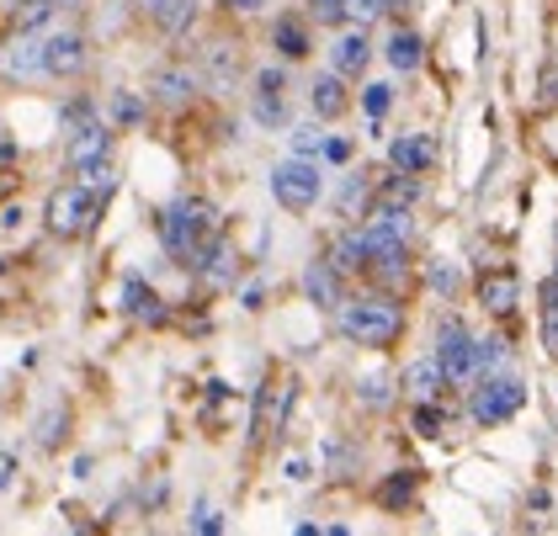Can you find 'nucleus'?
<instances>
[{
	"label": "nucleus",
	"instance_id": "34",
	"mask_svg": "<svg viewBox=\"0 0 558 536\" xmlns=\"http://www.w3.org/2000/svg\"><path fill=\"white\" fill-rule=\"evenodd\" d=\"M362 107H367V118L378 123V118H384L388 107H393V90H388V85H367V96H362Z\"/></svg>",
	"mask_w": 558,
	"mask_h": 536
},
{
	"label": "nucleus",
	"instance_id": "24",
	"mask_svg": "<svg viewBox=\"0 0 558 536\" xmlns=\"http://www.w3.org/2000/svg\"><path fill=\"white\" fill-rule=\"evenodd\" d=\"M271 42H277L282 59H308V48H314V42H308V27H303L299 16H282V22L271 27Z\"/></svg>",
	"mask_w": 558,
	"mask_h": 536
},
{
	"label": "nucleus",
	"instance_id": "5",
	"mask_svg": "<svg viewBox=\"0 0 558 536\" xmlns=\"http://www.w3.org/2000/svg\"><path fill=\"white\" fill-rule=\"evenodd\" d=\"M319 192H325V175H319V160H308V155H293L271 170V197L288 212H308L319 203Z\"/></svg>",
	"mask_w": 558,
	"mask_h": 536
},
{
	"label": "nucleus",
	"instance_id": "29",
	"mask_svg": "<svg viewBox=\"0 0 558 536\" xmlns=\"http://www.w3.org/2000/svg\"><path fill=\"white\" fill-rule=\"evenodd\" d=\"M410 425H415V436H441L447 410H441L436 399H421V404H415V414H410Z\"/></svg>",
	"mask_w": 558,
	"mask_h": 536
},
{
	"label": "nucleus",
	"instance_id": "20",
	"mask_svg": "<svg viewBox=\"0 0 558 536\" xmlns=\"http://www.w3.org/2000/svg\"><path fill=\"white\" fill-rule=\"evenodd\" d=\"M441 388H447V371H441V362L436 356H426V362H415V367L404 371V393L421 404V399H441Z\"/></svg>",
	"mask_w": 558,
	"mask_h": 536
},
{
	"label": "nucleus",
	"instance_id": "22",
	"mask_svg": "<svg viewBox=\"0 0 558 536\" xmlns=\"http://www.w3.org/2000/svg\"><path fill=\"white\" fill-rule=\"evenodd\" d=\"M330 260L341 266L345 277H351V271H367V266H373V245H367V234H362V229H345L341 240H336V249H330Z\"/></svg>",
	"mask_w": 558,
	"mask_h": 536
},
{
	"label": "nucleus",
	"instance_id": "40",
	"mask_svg": "<svg viewBox=\"0 0 558 536\" xmlns=\"http://www.w3.org/2000/svg\"><path fill=\"white\" fill-rule=\"evenodd\" d=\"M362 399H367V404H388V382L384 377H367V382H362Z\"/></svg>",
	"mask_w": 558,
	"mask_h": 536
},
{
	"label": "nucleus",
	"instance_id": "9",
	"mask_svg": "<svg viewBox=\"0 0 558 536\" xmlns=\"http://www.w3.org/2000/svg\"><path fill=\"white\" fill-rule=\"evenodd\" d=\"M303 292H308V303H319V308H341L345 303V271L325 255V260H314V266L303 271Z\"/></svg>",
	"mask_w": 558,
	"mask_h": 536
},
{
	"label": "nucleus",
	"instance_id": "4",
	"mask_svg": "<svg viewBox=\"0 0 558 536\" xmlns=\"http://www.w3.org/2000/svg\"><path fill=\"white\" fill-rule=\"evenodd\" d=\"M521 404H526V382H521V377L484 371V382H473V393H469L473 425H506V419L521 414Z\"/></svg>",
	"mask_w": 558,
	"mask_h": 536
},
{
	"label": "nucleus",
	"instance_id": "23",
	"mask_svg": "<svg viewBox=\"0 0 558 536\" xmlns=\"http://www.w3.org/2000/svg\"><path fill=\"white\" fill-rule=\"evenodd\" d=\"M149 22H155L166 38H186V33H192V22H197V0H166Z\"/></svg>",
	"mask_w": 558,
	"mask_h": 536
},
{
	"label": "nucleus",
	"instance_id": "25",
	"mask_svg": "<svg viewBox=\"0 0 558 536\" xmlns=\"http://www.w3.org/2000/svg\"><path fill=\"white\" fill-rule=\"evenodd\" d=\"M203 64H208L214 85H229L234 75H240V53H234L229 42H208V48H203Z\"/></svg>",
	"mask_w": 558,
	"mask_h": 536
},
{
	"label": "nucleus",
	"instance_id": "28",
	"mask_svg": "<svg viewBox=\"0 0 558 536\" xmlns=\"http://www.w3.org/2000/svg\"><path fill=\"white\" fill-rule=\"evenodd\" d=\"M410 499H415V473H393L384 489H378V504H384V510H404Z\"/></svg>",
	"mask_w": 558,
	"mask_h": 536
},
{
	"label": "nucleus",
	"instance_id": "45",
	"mask_svg": "<svg viewBox=\"0 0 558 536\" xmlns=\"http://www.w3.org/2000/svg\"><path fill=\"white\" fill-rule=\"evenodd\" d=\"M53 5H75V0H53Z\"/></svg>",
	"mask_w": 558,
	"mask_h": 536
},
{
	"label": "nucleus",
	"instance_id": "12",
	"mask_svg": "<svg viewBox=\"0 0 558 536\" xmlns=\"http://www.w3.org/2000/svg\"><path fill=\"white\" fill-rule=\"evenodd\" d=\"M288 404H293V382H266V388H260V399H256V441L282 436Z\"/></svg>",
	"mask_w": 558,
	"mask_h": 536
},
{
	"label": "nucleus",
	"instance_id": "42",
	"mask_svg": "<svg viewBox=\"0 0 558 536\" xmlns=\"http://www.w3.org/2000/svg\"><path fill=\"white\" fill-rule=\"evenodd\" d=\"M266 0H223V11H234V16H256Z\"/></svg>",
	"mask_w": 558,
	"mask_h": 536
},
{
	"label": "nucleus",
	"instance_id": "36",
	"mask_svg": "<svg viewBox=\"0 0 558 536\" xmlns=\"http://www.w3.org/2000/svg\"><path fill=\"white\" fill-rule=\"evenodd\" d=\"M192 532H203V536H218V532H223L218 510H208V504H197V515H192Z\"/></svg>",
	"mask_w": 558,
	"mask_h": 536
},
{
	"label": "nucleus",
	"instance_id": "14",
	"mask_svg": "<svg viewBox=\"0 0 558 536\" xmlns=\"http://www.w3.org/2000/svg\"><path fill=\"white\" fill-rule=\"evenodd\" d=\"M197 70H186V64H166V70H155V85H149V90H155V101H160V107H186V101H192V96H197Z\"/></svg>",
	"mask_w": 558,
	"mask_h": 536
},
{
	"label": "nucleus",
	"instance_id": "26",
	"mask_svg": "<svg viewBox=\"0 0 558 536\" xmlns=\"http://www.w3.org/2000/svg\"><path fill=\"white\" fill-rule=\"evenodd\" d=\"M378 203L415 207V203H421V175H404V170H393V181H384V186H378Z\"/></svg>",
	"mask_w": 558,
	"mask_h": 536
},
{
	"label": "nucleus",
	"instance_id": "46",
	"mask_svg": "<svg viewBox=\"0 0 558 536\" xmlns=\"http://www.w3.org/2000/svg\"><path fill=\"white\" fill-rule=\"evenodd\" d=\"M0 271H5V260H0Z\"/></svg>",
	"mask_w": 558,
	"mask_h": 536
},
{
	"label": "nucleus",
	"instance_id": "1",
	"mask_svg": "<svg viewBox=\"0 0 558 536\" xmlns=\"http://www.w3.org/2000/svg\"><path fill=\"white\" fill-rule=\"evenodd\" d=\"M336 325L351 345H367V351H384L404 334V308L388 297V292H362V297H345L336 308Z\"/></svg>",
	"mask_w": 558,
	"mask_h": 536
},
{
	"label": "nucleus",
	"instance_id": "21",
	"mask_svg": "<svg viewBox=\"0 0 558 536\" xmlns=\"http://www.w3.org/2000/svg\"><path fill=\"white\" fill-rule=\"evenodd\" d=\"M282 85H288V75H282V70H260V75H256V118L266 127L282 123Z\"/></svg>",
	"mask_w": 558,
	"mask_h": 536
},
{
	"label": "nucleus",
	"instance_id": "41",
	"mask_svg": "<svg viewBox=\"0 0 558 536\" xmlns=\"http://www.w3.org/2000/svg\"><path fill=\"white\" fill-rule=\"evenodd\" d=\"M325 160L345 166V160H351V144H345V138H325Z\"/></svg>",
	"mask_w": 558,
	"mask_h": 536
},
{
	"label": "nucleus",
	"instance_id": "8",
	"mask_svg": "<svg viewBox=\"0 0 558 536\" xmlns=\"http://www.w3.org/2000/svg\"><path fill=\"white\" fill-rule=\"evenodd\" d=\"M44 53H48V81H70V75H81L86 59H90L81 33H48Z\"/></svg>",
	"mask_w": 558,
	"mask_h": 536
},
{
	"label": "nucleus",
	"instance_id": "16",
	"mask_svg": "<svg viewBox=\"0 0 558 536\" xmlns=\"http://www.w3.org/2000/svg\"><path fill=\"white\" fill-rule=\"evenodd\" d=\"M473 292H478V303H484L495 319H506L515 308V297H521V282H515V271H484Z\"/></svg>",
	"mask_w": 558,
	"mask_h": 536
},
{
	"label": "nucleus",
	"instance_id": "10",
	"mask_svg": "<svg viewBox=\"0 0 558 536\" xmlns=\"http://www.w3.org/2000/svg\"><path fill=\"white\" fill-rule=\"evenodd\" d=\"M388 166L404 170V175H426L436 166V144H430L426 133H399L393 144H388Z\"/></svg>",
	"mask_w": 558,
	"mask_h": 536
},
{
	"label": "nucleus",
	"instance_id": "15",
	"mask_svg": "<svg viewBox=\"0 0 558 536\" xmlns=\"http://www.w3.org/2000/svg\"><path fill=\"white\" fill-rule=\"evenodd\" d=\"M308 107H314V118H325V123H336L345 107H351L341 70H330V75H314V85H308Z\"/></svg>",
	"mask_w": 558,
	"mask_h": 536
},
{
	"label": "nucleus",
	"instance_id": "37",
	"mask_svg": "<svg viewBox=\"0 0 558 536\" xmlns=\"http://www.w3.org/2000/svg\"><path fill=\"white\" fill-rule=\"evenodd\" d=\"M44 447H59L64 441V414H44V430H38Z\"/></svg>",
	"mask_w": 558,
	"mask_h": 536
},
{
	"label": "nucleus",
	"instance_id": "32",
	"mask_svg": "<svg viewBox=\"0 0 558 536\" xmlns=\"http://www.w3.org/2000/svg\"><path fill=\"white\" fill-rule=\"evenodd\" d=\"M293 155H308V160H319V155H325V133H319L314 123L299 127V133H293Z\"/></svg>",
	"mask_w": 558,
	"mask_h": 536
},
{
	"label": "nucleus",
	"instance_id": "3",
	"mask_svg": "<svg viewBox=\"0 0 558 536\" xmlns=\"http://www.w3.org/2000/svg\"><path fill=\"white\" fill-rule=\"evenodd\" d=\"M44 218H48V234L53 240H86L90 229H96V218H101V197L90 186H81V181L75 186H59L48 197Z\"/></svg>",
	"mask_w": 558,
	"mask_h": 536
},
{
	"label": "nucleus",
	"instance_id": "6",
	"mask_svg": "<svg viewBox=\"0 0 558 536\" xmlns=\"http://www.w3.org/2000/svg\"><path fill=\"white\" fill-rule=\"evenodd\" d=\"M436 362H441V371H447L452 388L478 382L484 362H478V340L463 330V319H447V325H441V334H436Z\"/></svg>",
	"mask_w": 558,
	"mask_h": 536
},
{
	"label": "nucleus",
	"instance_id": "38",
	"mask_svg": "<svg viewBox=\"0 0 558 536\" xmlns=\"http://www.w3.org/2000/svg\"><path fill=\"white\" fill-rule=\"evenodd\" d=\"M543 340H548V351L558 356V303H548V308H543Z\"/></svg>",
	"mask_w": 558,
	"mask_h": 536
},
{
	"label": "nucleus",
	"instance_id": "31",
	"mask_svg": "<svg viewBox=\"0 0 558 536\" xmlns=\"http://www.w3.org/2000/svg\"><path fill=\"white\" fill-rule=\"evenodd\" d=\"M112 181H118V175H112V166H107V160H96V166H81V186H90L96 197H107V192H112Z\"/></svg>",
	"mask_w": 558,
	"mask_h": 536
},
{
	"label": "nucleus",
	"instance_id": "17",
	"mask_svg": "<svg viewBox=\"0 0 558 536\" xmlns=\"http://www.w3.org/2000/svg\"><path fill=\"white\" fill-rule=\"evenodd\" d=\"M192 271H197V277H203L208 288H229L240 266H234V249H229V245H223V240H218V234H214V240L203 245V255L192 260Z\"/></svg>",
	"mask_w": 558,
	"mask_h": 536
},
{
	"label": "nucleus",
	"instance_id": "30",
	"mask_svg": "<svg viewBox=\"0 0 558 536\" xmlns=\"http://www.w3.org/2000/svg\"><path fill=\"white\" fill-rule=\"evenodd\" d=\"M112 118L123 127H133V123H144V101L133 96V90H112Z\"/></svg>",
	"mask_w": 558,
	"mask_h": 536
},
{
	"label": "nucleus",
	"instance_id": "18",
	"mask_svg": "<svg viewBox=\"0 0 558 536\" xmlns=\"http://www.w3.org/2000/svg\"><path fill=\"white\" fill-rule=\"evenodd\" d=\"M384 53H388V64H393L399 75H415V70L426 64V42H421V33H410V27H399V33H388Z\"/></svg>",
	"mask_w": 558,
	"mask_h": 536
},
{
	"label": "nucleus",
	"instance_id": "33",
	"mask_svg": "<svg viewBox=\"0 0 558 536\" xmlns=\"http://www.w3.org/2000/svg\"><path fill=\"white\" fill-rule=\"evenodd\" d=\"M345 16H351V5H345V0H314V22H325V27H341Z\"/></svg>",
	"mask_w": 558,
	"mask_h": 536
},
{
	"label": "nucleus",
	"instance_id": "11",
	"mask_svg": "<svg viewBox=\"0 0 558 536\" xmlns=\"http://www.w3.org/2000/svg\"><path fill=\"white\" fill-rule=\"evenodd\" d=\"M123 314H129V319H138V325H149V330H160V325L171 319V308L160 303V292L149 288V282H138V277H129V282H123Z\"/></svg>",
	"mask_w": 558,
	"mask_h": 536
},
{
	"label": "nucleus",
	"instance_id": "19",
	"mask_svg": "<svg viewBox=\"0 0 558 536\" xmlns=\"http://www.w3.org/2000/svg\"><path fill=\"white\" fill-rule=\"evenodd\" d=\"M367 59H373L367 33H341L336 48H330V70H341L345 81H351V75H362V70H367Z\"/></svg>",
	"mask_w": 558,
	"mask_h": 536
},
{
	"label": "nucleus",
	"instance_id": "43",
	"mask_svg": "<svg viewBox=\"0 0 558 536\" xmlns=\"http://www.w3.org/2000/svg\"><path fill=\"white\" fill-rule=\"evenodd\" d=\"M430 288L452 292V271H447V266H436V271H430Z\"/></svg>",
	"mask_w": 558,
	"mask_h": 536
},
{
	"label": "nucleus",
	"instance_id": "2",
	"mask_svg": "<svg viewBox=\"0 0 558 536\" xmlns=\"http://www.w3.org/2000/svg\"><path fill=\"white\" fill-rule=\"evenodd\" d=\"M214 234H218V207L208 197H181V203L160 212V245L171 249V260H181V266H192Z\"/></svg>",
	"mask_w": 558,
	"mask_h": 536
},
{
	"label": "nucleus",
	"instance_id": "35",
	"mask_svg": "<svg viewBox=\"0 0 558 536\" xmlns=\"http://www.w3.org/2000/svg\"><path fill=\"white\" fill-rule=\"evenodd\" d=\"M86 123H96V107L90 101H70L64 107V133H81Z\"/></svg>",
	"mask_w": 558,
	"mask_h": 536
},
{
	"label": "nucleus",
	"instance_id": "27",
	"mask_svg": "<svg viewBox=\"0 0 558 536\" xmlns=\"http://www.w3.org/2000/svg\"><path fill=\"white\" fill-rule=\"evenodd\" d=\"M53 11H59L53 0H16V5H11V22H16V33H38Z\"/></svg>",
	"mask_w": 558,
	"mask_h": 536
},
{
	"label": "nucleus",
	"instance_id": "44",
	"mask_svg": "<svg viewBox=\"0 0 558 536\" xmlns=\"http://www.w3.org/2000/svg\"><path fill=\"white\" fill-rule=\"evenodd\" d=\"M160 5H166V0H138V11H144V16H155Z\"/></svg>",
	"mask_w": 558,
	"mask_h": 536
},
{
	"label": "nucleus",
	"instance_id": "7",
	"mask_svg": "<svg viewBox=\"0 0 558 536\" xmlns=\"http://www.w3.org/2000/svg\"><path fill=\"white\" fill-rule=\"evenodd\" d=\"M0 75L5 81H48V53L38 33H16L0 48Z\"/></svg>",
	"mask_w": 558,
	"mask_h": 536
},
{
	"label": "nucleus",
	"instance_id": "13",
	"mask_svg": "<svg viewBox=\"0 0 558 536\" xmlns=\"http://www.w3.org/2000/svg\"><path fill=\"white\" fill-rule=\"evenodd\" d=\"M64 155H70V166L81 170V166H96V160H107L112 155V127L101 123H86L81 133H70V144H64Z\"/></svg>",
	"mask_w": 558,
	"mask_h": 536
},
{
	"label": "nucleus",
	"instance_id": "39",
	"mask_svg": "<svg viewBox=\"0 0 558 536\" xmlns=\"http://www.w3.org/2000/svg\"><path fill=\"white\" fill-rule=\"evenodd\" d=\"M362 197H367V181H356V175H351V181H345V192H341V212H351Z\"/></svg>",
	"mask_w": 558,
	"mask_h": 536
}]
</instances>
